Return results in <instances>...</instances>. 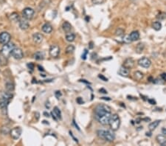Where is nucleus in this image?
Wrapping results in <instances>:
<instances>
[{"mask_svg":"<svg viewBox=\"0 0 166 146\" xmlns=\"http://www.w3.org/2000/svg\"><path fill=\"white\" fill-rule=\"evenodd\" d=\"M160 122H161V120H156V121L152 122L151 123H150L149 126H148V128H149V130H150L151 131H152L155 130L156 128H157V126L160 125Z\"/></svg>","mask_w":166,"mask_h":146,"instance_id":"obj_22","label":"nucleus"},{"mask_svg":"<svg viewBox=\"0 0 166 146\" xmlns=\"http://www.w3.org/2000/svg\"><path fill=\"white\" fill-rule=\"evenodd\" d=\"M11 55H12L13 57L16 60H20L24 57V54H23L22 50L20 48H18V47H14L13 49Z\"/></svg>","mask_w":166,"mask_h":146,"instance_id":"obj_7","label":"nucleus"},{"mask_svg":"<svg viewBox=\"0 0 166 146\" xmlns=\"http://www.w3.org/2000/svg\"><path fill=\"white\" fill-rule=\"evenodd\" d=\"M10 103L9 100H5V99H0V109L4 114H7V109L8 104Z\"/></svg>","mask_w":166,"mask_h":146,"instance_id":"obj_11","label":"nucleus"},{"mask_svg":"<svg viewBox=\"0 0 166 146\" xmlns=\"http://www.w3.org/2000/svg\"><path fill=\"white\" fill-rule=\"evenodd\" d=\"M89 49H92L93 47H94V46H93V45H94V44H93V42H92V41H90V42H89Z\"/></svg>","mask_w":166,"mask_h":146,"instance_id":"obj_44","label":"nucleus"},{"mask_svg":"<svg viewBox=\"0 0 166 146\" xmlns=\"http://www.w3.org/2000/svg\"><path fill=\"white\" fill-rule=\"evenodd\" d=\"M27 66L30 69L31 71H33V70L34 69V67H35V66H34V64H33V63H29V64H27Z\"/></svg>","mask_w":166,"mask_h":146,"instance_id":"obj_38","label":"nucleus"},{"mask_svg":"<svg viewBox=\"0 0 166 146\" xmlns=\"http://www.w3.org/2000/svg\"><path fill=\"white\" fill-rule=\"evenodd\" d=\"M33 58L37 60V61H41V60H43L44 58V53L42 51H38L36 52L34 55H33Z\"/></svg>","mask_w":166,"mask_h":146,"instance_id":"obj_21","label":"nucleus"},{"mask_svg":"<svg viewBox=\"0 0 166 146\" xmlns=\"http://www.w3.org/2000/svg\"><path fill=\"white\" fill-rule=\"evenodd\" d=\"M111 116V108L104 104H99L95 109V117L98 121L103 125H108Z\"/></svg>","mask_w":166,"mask_h":146,"instance_id":"obj_1","label":"nucleus"},{"mask_svg":"<svg viewBox=\"0 0 166 146\" xmlns=\"http://www.w3.org/2000/svg\"><path fill=\"white\" fill-rule=\"evenodd\" d=\"M14 84L12 81H7L5 83V89L7 91H11L12 92L14 90Z\"/></svg>","mask_w":166,"mask_h":146,"instance_id":"obj_24","label":"nucleus"},{"mask_svg":"<svg viewBox=\"0 0 166 146\" xmlns=\"http://www.w3.org/2000/svg\"><path fill=\"white\" fill-rule=\"evenodd\" d=\"M148 101L149 103L151 104V105H155L156 104V101L154 100H152V99H148Z\"/></svg>","mask_w":166,"mask_h":146,"instance_id":"obj_40","label":"nucleus"},{"mask_svg":"<svg viewBox=\"0 0 166 146\" xmlns=\"http://www.w3.org/2000/svg\"><path fill=\"white\" fill-rule=\"evenodd\" d=\"M162 133L163 134H165L166 135V128H163L162 129Z\"/></svg>","mask_w":166,"mask_h":146,"instance_id":"obj_50","label":"nucleus"},{"mask_svg":"<svg viewBox=\"0 0 166 146\" xmlns=\"http://www.w3.org/2000/svg\"><path fill=\"white\" fill-rule=\"evenodd\" d=\"M124 34V30L122 29V28H118L116 32H115V35L116 36H120Z\"/></svg>","mask_w":166,"mask_h":146,"instance_id":"obj_32","label":"nucleus"},{"mask_svg":"<svg viewBox=\"0 0 166 146\" xmlns=\"http://www.w3.org/2000/svg\"><path fill=\"white\" fill-rule=\"evenodd\" d=\"M109 124L110 126V128L112 131H115L118 130V128H120V119L119 116L117 115V114H111Z\"/></svg>","mask_w":166,"mask_h":146,"instance_id":"obj_3","label":"nucleus"},{"mask_svg":"<svg viewBox=\"0 0 166 146\" xmlns=\"http://www.w3.org/2000/svg\"><path fill=\"white\" fill-rule=\"evenodd\" d=\"M152 27L155 30L159 31L162 28V24L160 22H154V23L152 24Z\"/></svg>","mask_w":166,"mask_h":146,"instance_id":"obj_29","label":"nucleus"},{"mask_svg":"<svg viewBox=\"0 0 166 146\" xmlns=\"http://www.w3.org/2000/svg\"><path fill=\"white\" fill-rule=\"evenodd\" d=\"M33 41L36 43V44H40V43L42 42V41H43L44 39V36L42 33H36L33 34Z\"/></svg>","mask_w":166,"mask_h":146,"instance_id":"obj_13","label":"nucleus"},{"mask_svg":"<svg viewBox=\"0 0 166 146\" xmlns=\"http://www.w3.org/2000/svg\"><path fill=\"white\" fill-rule=\"evenodd\" d=\"M161 78L163 80L166 81V73H163V74L161 75Z\"/></svg>","mask_w":166,"mask_h":146,"instance_id":"obj_42","label":"nucleus"},{"mask_svg":"<svg viewBox=\"0 0 166 146\" xmlns=\"http://www.w3.org/2000/svg\"><path fill=\"white\" fill-rule=\"evenodd\" d=\"M157 142L161 145H166V136L165 134H159L156 137Z\"/></svg>","mask_w":166,"mask_h":146,"instance_id":"obj_14","label":"nucleus"},{"mask_svg":"<svg viewBox=\"0 0 166 146\" xmlns=\"http://www.w3.org/2000/svg\"><path fill=\"white\" fill-rule=\"evenodd\" d=\"M98 78H100V79L102 80H103V81H108V78H106V77H104L103 75H98Z\"/></svg>","mask_w":166,"mask_h":146,"instance_id":"obj_39","label":"nucleus"},{"mask_svg":"<svg viewBox=\"0 0 166 146\" xmlns=\"http://www.w3.org/2000/svg\"><path fill=\"white\" fill-rule=\"evenodd\" d=\"M42 31H43L44 33L48 34V33H50L53 31V27H52V25L49 24V23H45L42 26Z\"/></svg>","mask_w":166,"mask_h":146,"instance_id":"obj_18","label":"nucleus"},{"mask_svg":"<svg viewBox=\"0 0 166 146\" xmlns=\"http://www.w3.org/2000/svg\"><path fill=\"white\" fill-rule=\"evenodd\" d=\"M11 38V36L7 32H2L0 33V44H6L10 42Z\"/></svg>","mask_w":166,"mask_h":146,"instance_id":"obj_9","label":"nucleus"},{"mask_svg":"<svg viewBox=\"0 0 166 146\" xmlns=\"http://www.w3.org/2000/svg\"><path fill=\"white\" fill-rule=\"evenodd\" d=\"M99 91L100 92V93H103V94H107L108 92H107V91L106 90V89H99Z\"/></svg>","mask_w":166,"mask_h":146,"instance_id":"obj_43","label":"nucleus"},{"mask_svg":"<svg viewBox=\"0 0 166 146\" xmlns=\"http://www.w3.org/2000/svg\"><path fill=\"white\" fill-rule=\"evenodd\" d=\"M75 51V47L73 45H69L66 48V53L67 54H71Z\"/></svg>","mask_w":166,"mask_h":146,"instance_id":"obj_31","label":"nucleus"},{"mask_svg":"<svg viewBox=\"0 0 166 146\" xmlns=\"http://www.w3.org/2000/svg\"><path fill=\"white\" fill-rule=\"evenodd\" d=\"M134 66V59L133 58H126L124 62H123V67H126V68H127V69H131V68H133V67Z\"/></svg>","mask_w":166,"mask_h":146,"instance_id":"obj_12","label":"nucleus"},{"mask_svg":"<svg viewBox=\"0 0 166 146\" xmlns=\"http://www.w3.org/2000/svg\"><path fill=\"white\" fill-rule=\"evenodd\" d=\"M62 28L65 33H69L72 30V25L68 22H64L62 24Z\"/></svg>","mask_w":166,"mask_h":146,"instance_id":"obj_20","label":"nucleus"},{"mask_svg":"<svg viewBox=\"0 0 166 146\" xmlns=\"http://www.w3.org/2000/svg\"><path fill=\"white\" fill-rule=\"evenodd\" d=\"M129 38H130V39H131V41H137V40H139V38H140V33L137 30L132 31V32L130 33V35H129Z\"/></svg>","mask_w":166,"mask_h":146,"instance_id":"obj_17","label":"nucleus"},{"mask_svg":"<svg viewBox=\"0 0 166 146\" xmlns=\"http://www.w3.org/2000/svg\"><path fill=\"white\" fill-rule=\"evenodd\" d=\"M10 134L13 140H18L22 134V129L20 127H15L12 130H11Z\"/></svg>","mask_w":166,"mask_h":146,"instance_id":"obj_6","label":"nucleus"},{"mask_svg":"<svg viewBox=\"0 0 166 146\" xmlns=\"http://www.w3.org/2000/svg\"><path fill=\"white\" fill-rule=\"evenodd\" d=\"M44 117H49V114L48 112H44Z\"/></svg>","mask_w":166,"mask_h":146,"instance_id":"obj_49","label":"nucleus"},{"mask_svg":"<svg viewBox=\"0 0 166 146\" xmlns=\"http://www.w3.org/2000/svg\"><path fill=\"white\" fill-rule=\"evenodd\" d=\"M14 47H15V45L13 43H7L6 44H4L2 50L0 51V53L2 55H4L5 57L8 58V56L11 55L13 49Z\"/></svg>","mask_w":166,"mask_h":146,"instance_id":"obj_4","label":"nucleus"},{"mask_svg":"<svg viewBox=\"0 0 166 146\" xmlns=\"http://www.w3.org/2000/svg\"><path fill=\"white\" fill-rule=\"evenodd\" d=\"M145 49V45L142 43H139L136 47V52L137 53H142Z\"/></svg>","mask_w":166,"mask_h":146,"instance_id":"obj_27","label":"nucleus"},{"mask_svg":"<svg viewBox=\"0 0 166 146\" xmlns=\"http://www.w3.org/2000/svg\"><path fill=\"white\" fill-rule=\"evenodd\" d=\"M97 134L100 139L108 141V142H112L115 139V135L111 131L109 130H98Z\"/></svg>","mask_w":166,"mask_h":146,"instance_id":"obj_2","label":"nucleus"},{"mask_svg":"<svg viewBox=\"0 0 166 146\" xmlns=\"http://www.w3.org/2000/svg\"><path fill=\"white\" fill-rule=\"evenodd\" d=\"M49 53L51 57L57 58L59 55V54H60V47L58 45H56V44L51 45L50 47H49Z\"/></svg>","mask_w":166,"mask_h":146,"instance_id":"obj_8","label":"nucleus"},{"mask_svg":"<svg viewBox=\"0 0 166 146\" xmlns=\"http://www.w3.org/2000/svg\"><path fill=\"white\" fill-rule=\"evenodd\" d=\"M0 131L3 135H7L8 134H10L11 129L7 126H2V128H0Z\"/></svg>","mask_w":166,"mask_h":146,"instance_id":"obj_30","label":"nucleus"},{"mask_svg":"<svg viewBox=\"0 0 166 146\" xmlns=\"http://www.w3.org/2000/svg\"><path fill=\"white\" fill-rule=\"evenodd\" d=\"M69 134H70V136H71V137H72V139H73V140H75V142H78V139H77V138H75V137H74V136H73V134H72V131H69Z\"/></svg>","mask_w":166,"mask_h":146,"instance_id":"obj_41","label":"nucleus"},{"mask_svg":"<svg viewBox=\"0 0 166 146\" xmlns=\"http://www.w3.org/2000/svg\"><path fill=\"white\" fill-rule=\"evenodd\" d=\"M80 82H83V83H85V84H90V83L89 82H88V81H86V80H80Z\"/></svg>","mask_w":166,"mask_h":146,"instance_id":"obj_48","label":"nucleus"},{"mask_svg":"<svg viewBox=\"0 0 166 146\" xmlns=\"http://www.w3.org/2000/svg\"><path fill=\"white\" fill-rule=\"evenodd\" d=\"M134 77L137 80H140L143 78L144 75H143V73L140 72V71H136L134 73Z\"/></svg>","mask_w":166,"mask_h":146,"instance_id":"obj_28","label":"nucleus"},{"mask_svg":"<svg viewBox=\"0 0 166 146\" xmlns=\"http://www.w3.org/2000/svg\"><path fill=\"white\" fill-rule=\"evenodd\" d=\"M157 18L160 20H162V19H165L166 18V14L165 13H160V14H158L157 16Z\"/></svg>","mask_w":166,"mask_h":146,"instance_id":"obj_33","label":"nucleus"},{"mask_svg":"<svg viewBox=\"0 0 166 146\" xmlns=\"http://www.w3.org/2000/svg\"><path fill=\"white\" fill-rule=\"evenodd\" d=\"M30 27V24L29 22H27V19H21L19 20V27L23 30H25L27 29H28Z\"/></svg>","mask_w":166,"mask_h":146,"instance_id":"obj_15","label":"nucleus"},{"mask_svg":"<svg viewBox=\"0 0 166 146\" xmlns=\"http://www.w3.org/2000/svg\"><path fill=\"white\" fill-rule=\"evenodd\" d=\"M76 102L78 103V104H79V105H82V104L84 103V101L83 98L80 97H78V98L76 99Z\"/></svg>","mask_w":166,"mask_h":146,"instance_id":"obj_35","label":"nucleus"},{"mask_svg":"<svg viewBox=\"0 0 166 146\" xmlns=\"http://www.w3.org/2000/svg\"><path fill=\"white\" fill-rule=\"evenodd\" d=\"M87 54H88V50H87L86 49H85L84 53L81 55V58H82L83 60H86V57H87Z\"/></svg>","mask_w":166,"mask_h":146,"instance_id":"obj_34","label":"nucleus"},{"mask_svg":"<svg viewBox=\"0 0 166 146\" xmlns=\"http://www.w3.org/2000/svg\"><path fill=\"white\" fill-rule=\"evenodd\" d=\"M34 14H35V11L31 7H26L22 11L23 17L27 20H30L33 18Z\"/></svg>","mask_w":166,"mask_h":146,"instance_id":"obj_5","label":"nucleus"},{"mask_svg":"<svg viewBox=\"0 0 166 146\" xmlns=\"http://www.w3.org/2000/svg\"><path fill=\"white\" fill-rule=\"evenodd\" d=\"M61 95H62L61 92L60 91H56L55 92V96L57 99H59L60 97H61Z\"/></svg>","mask_w":166,"mask_h":146,"instance_id":"obj_37","label":"nucleus"},{"mask_svg":"<svg viewBox=\"0 0 166 146\" xmlns=\"http://www.w3.org/2000/svg\"><path fill=\"white\" fill-rule=\"evenodd\" d=\"M118 75L122 77H128L129 75V69L124 67H121L118 70Z\"/></svg>","mask_w":166,"mask_h":146,"instance_id":"obj_16","label":"nucleus"},{"mask_svg":"<svg viewBox=\"0 0 166 146\" xmlns=\"http://www.w3.org/2000/svg\"><path fill=\"white\" fill-rule=\"evenodd\" d=\"M13 94L11 93V91H4L1 94V97H0V99H5V100H11L12 99L13 97Z\"/></svg>","mask_w":166,"mask_h":146,"instance_id":"obj_19","label":"nucleus"},{"mask_svg":"<svg viewBox=\"0 0 166 146\" xmlns=\"http://www.w3.org/2000/svg\"><path fill=\"white\" fill-rule=\"evenodd\" d=\"M100 99H102V100H111V98L110 97H100Z\"/></svg>","mask_w":166,"mask_h":146,"instance_id":"obj_46","label":"nucleus"},{"mask_svg":"<svg viewBox=\"0 0 166 146\" xmlns=\"http://www.w3.org/2000/svg\"><path fill=\"white\" fill-rule=\"evenodd\" d=\"M73 124L75 125V126L76 127V128H77L78 130H79V131H80V128H79V127H78V126L76 124V122H75V120H73Z\"/></svg>","mask_w":166,"mask_h":146,"instance_id":"obj_45","label":"nucleus"},{"mask_svg":"<svg viewBox=\"0 0 166 146\" xmlns=\"http://www.w3.org/2000/svg\"><path fill=\"white\" fill-rule=\"evenodd\" d=\"M138 64H139V66H140V67H142V68L148 69V68H149V67H151V60H150L149 58L144 57V58H140V59L138 61Z\"/></svg>","mask_w":166,"mask_h":146,"instance_id":"obj_10","label":"nucleus"},{"mask_svg":"<svg viewBox=\"0 0 166 146\" xmlns=\"http://www.w3.org/2000/svg\"><path fill=\"white\" fill-rule=\"evenodd\" d=\"M92 1L93 4L95 5H100L104 2V0H92Z\"/></svg>","mask_w":166,"mask_h":146,"instance_id":"obj_36","label":"nucleus"},{"mask_svg":"<svg viewBox=\"0 0 166 146\" xmlns=\"http://www.w3.org/2000/svg\"><path fill=\"white\" fill-rule=\"evenodd\" d=\"M38 70H39V71H42V72H44V69L43 67H41L40 65H38Z\"/></svg>","mask_w":166,"mask_h":146,"instance_id":"obj_47","label":"nucleus"},{"mask_svg":"<svg viewBox=\"0 0 166 146\" xmlns=\"http://www.w3.org/2000/svg\"><path fill=\"white\" fill-rule=\"evenodd\" d=\"M53 114L55 115V117H57L58 120H61V111H60L58 107L55 106L54 109H53Z\"/></svg>","mask_w":166,"mask_h":146,"instance_id":"obj_25","label":"nucleus"},{"mask_svg":"<svg viewBox=\"0 0 166 146\" xmlns=\"http://www.w3.org/2000/svg\"><path fill=\"white\" fill-rule=\"evenodd\" d=\"M9 18L11 22H18V21L20 20L19 18V16L17 13H13L10 15L9 16Z\"/></svg>","mask_w":166,"mask_h":146,"instance_id":"obj_23","label":"nucleus"},{"mask_svg":"<svg viewBox=\"0 0 166 146\" xmlns=\"http://www.w3.org/2000/svg\"><path fill=\"white\" fill-rule=\"evenodd\" d=\"M75 39V35L72 33H67L66 34V40L69 42H72Z\"/></svg>","mask_w":166,"mask_h":146,"instance_id":"obj_26","label":"nucleus"}]
</instances>
